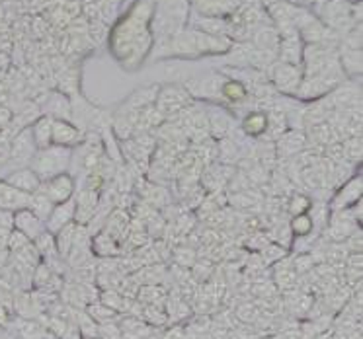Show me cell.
I'll list each match as a JSON object with an SVG mask.
<instances>
[{
	"instance_id": "1",
	"label": "cell",
	"mask_w": 363,
	"mask_h": 339,
	"mask_svg": "<svg viewBox=\"0 0 363 339\" xmlns=\"http://www.w3.org/2000/svg\"><path fill=\"white\" fill-rule=\"evenodd\" d=\"M147 0H139L129 8L125 16L121 18L111 33V49L113 55L118 57L119 64L125 69H135L137 64L141 67L145 57L152 47V12H155V2L152 6L143 12Z\"/></svg>"
},
{
	"instance_id": "2",
	"label": "cell",
	"mask_w": 363,
	"mask_h": 339,
	"mask_svg": "<svg viewBox=\"0 0 363 339\" xmlns=\"http://www.w3.org/2000/svg\"><path fill=\"white\" fill-rule=\"evenodd\" d=\"M230 47H233V41L229 38L209 35V33H203L186 25L155 57L157 59H160V57H176V59L194 61V59H199V57L225 55V53H229Z\"/></svg>"
},
{
	"instance_id": "3",
	"label": "cell",
	"mask_w": 363,
	"mask_h": 339,
	"mask_svg": "<svg viewBox=\"0 0 363 339\" xmlns=\"http://www.w3.org/2000/svg\"><path fill=\"white\" fill-rule=\"evenodd\" d=\"M190 14V0H155V12L150 22V30L155 38L152 55L164 49L166 43L188 25Z\"/></svg>"
},
{
	"instance_id": "4",
	"label": "cell",
	"mask_w": 363,
	"mask_h": 339,
	"mask_svg": "<svg viewBox=\"0 0 363 339\" xmlns=\"http://www.w3.org/2000/svg\"><path fill=\"white\" fill-rule=\"evenodd\" d=\"M72 160V149L67 146H59V144H51L48 149H40L35 152V156L30 162L35 174L40 176L41 182H45L53 176H59L67 172L71 168Z\"/></svg>"
},
{
	"instance_id": "5",
	"label": "cell",
	"mask_w": 363,
	"mask_h": 339,
	"mask_svg": "<svg viewBox=\"0 0 363 339\" xmlns=\"http://www.w3.org/2000/svg\"><path fill=\"white\" fill-rule=\"evenodd\" d=\"M191 103H194V96L188 92L186 86H180V84L158 86L155 108H157L158 113L164 119L176 117L180 111L188 110Z\"/></svg>"
},
{
	"instance_id": "6",
	"label": "cell",
	"mask_w": 363,
	"mask_h": 339,
	"mask_svg": "<svg viewBox=\"0 0 363 339\" xmlns=\"http://www.w3.org/2000/svg\"><path fill=\"white\" fill-rule=\"evenodd\" d=\"M268 76L269 84L276 92H279L281 96H293L295 98L297 92H299L301 80H303V69L295 67V64L276 61L269 67Z\"/></svg>"
},
{
	"instance_id": "7",
	"label": "cell",
	"mask_w": 363,
	"mask_h": 339,
	"mask_svg": "<svg viewBox=\"0 0 363 339\" xmlns=\"http://www.w3.org/2000/svg\"><path fill=\"white\" fill-rule=\"evenodd\" d=\"M342 82L344 79H338V76H303L299 92L295 98H299L303 102H318Z\"/></svg>"
},
{
	"instance_id": "8",
	"label": "cell",
	"mask_w": 363,
	"mask_h": 339,
	"mask_svg": "<svg viewBox=\"0 0 363 339\" xmlns=\"http://www.w3.org/2000/svg\"><path fill=\"white\" fill-rule=\"evenodd\" d=\"M362 193H363V178L362 172H357L352 178H347L346 182L338 185V190L334 191V195H332L330 207L332 213H336V211H346L350 207H354L357 201H362Z\"/></svg>"
},
{
	"instance_id": "9",
	"label": "cell",
	"mask_w": 363,
	"mask_h": 339,
	"mask_svg": "<svg viewBox=\"0 0 363 339\" xmlns=\"http://www.w3.org/2000/svg\"><path fill=\"white\" fill-rule=\"evenodd\" d=\"M40 190L48 195L53 205H57V203H63V201H69V199L74 197V193H77V180L69 172H63V174L53 176V178H49L45 182H41Z\"/></svg>"
},
{
	"instance_id": "10",
	"label": "cell",
	"mask_w": 363,
	"mask_h": 339,
	"mask_svg": "<svg viewBox=\"0 0 363 339\" xmlns=\"http://www.w3.org/2000/svg\"><path fill=\"white\" fill-rule=\"evenodd\" d=\"M35 152H38V146H35V142H33L32 131H30V127H24V129H20V131L12 137V141H10L9 162L16 164V168L30 166L32 158L35 156Z\"/></svg>"
},
{
	"instance_id": "11",
	"label": "cell",
	"mask_w": 363,
	"mask_h": 339,
	"mask_svg": "<svg viewBox=\"0 0 363 339\" xmlns=\"http://www.w3.org/2000/svg\"><path fill=\"white\" fill-rule=\"evenodd\" d=\"M242 0H190L191 14L209 18H229L235 14Z\"/></svg>"
},
{
	"instance_id": "12",
	"label": "cell",
	"mask_w": 363,
	"mask_h": 339,
	"mask_svg": "<svg viewBox=\"0 0 363 339\" xmlns=\"http://www.w3.org/2000/svg\"><path fill=\"white\" fill-rule=\"evenodd\" d=\"M74 205H77V214H74V222L86 226L90 219L94 217L100 205V190L94 188H80L74 193Z\"/></svg>"
},
{
	"instance_id": "13",
	"label": "cell",
	"mask_w": 363,
	"mask_h": 339,
	"mask_svg": "<svg viewBox=\"0 0 363 339\" xmlns=\"http://www.w3.org/2000/svg\"><path fill=\"white\" fill-rule=\"evenodd\" d=\"M12 226L18 232H22L30 242H33L35 238L45 232V222L41 221L40 217H35L28 207L12 213Z\"/></svg>"
},
{
	"instance_id": "14",
	"label": "cell",
	"mask_w": 363,
	"mask_h": 339,
	"mask_svg": "<svg viewBox=\"0 0 363 339\" xmlns=\"http://www.w3.org/2000/svg\"><path fill=\"white\" fill-rule=\"evenodd\" d=\"M207 115V129L209 133L217 139H227L233 131V115L225 105H209L206 111Z\"/></svg>"
},
{
	"instance_id": "15",
	"label": "cell",
	"mask_w": 363,
	"mask_h": 339,
	"mask_svg": "<svg viewBox=\"0 0 363 339\" xmlns=\"http://www.w3.org/2000/svg\"><path fill=\"white\" fill-rule=\"evenodd\" d=\"M4 182L12 185V188H16L18 191H22V193H28V195H32L35 191L41 188V180L40 176L33 172L30 166H22V168H14L12 172L2 178Z\"/></svg>"
},
{
	"instance_id": "16",
	"label": "cell",
	"mask_w": 363,
	"mask_h": 339,
	"mask_svg": "<svg viewBox=\"0 0 363 339\" xmlns=\"http://www.w3.org/2000/svg\"><path fill=\"white\" fill-rule=\"evenodd\" d=\"M84 141V133L69 119H53V144L74 149Z\"/></svg>"
},
{
	"instance_id": "17",
	"label": "cell",
	"mask_w": 363,
	"mask_h": 339,
	"mask_svg": "<svg viewBox=\"0 0 363 339\" xmlns=\"http://www.w3.org/2000/svg\"><path fill=\"white\" fill-rule=\"evenodd\" d=\"M74 214H77V205H74V197L63 203H57L53 211L49 213L48 221H45V230L51 234H57L59 230L65 229L67 224L74 222Z\"/></svg>"
},
{
	"instance_id": "18",
	"label": "cell",
	"mask_w": 363,
	"mask_h": 339,
	"mask_svg": "<svg viewBox=\"0 0 363 339\" xmlns=\"http://www.w3.org/2000/svg\"><path fill=\"white\" fill-rule=\"evenodd\" d=\"M279 33H277V30L272 25V22H268V24H262L258 25L256 30H254L252 33H250V38H248V41H250V45L256 49H262V51H268V53H272V55L277 57V47H279Z\"/></svg>"
},
{
	"instance_id": "19",
	"label": "cell",
	"mask_w": 363,
	"mask_h": 339,
	"mask_svg": "<svg viewBox=\"0 0 363 339\" xmlns=\"http://www.w3.org/2000/svg\"><path fill=\"white\" fill-rule=\"evenodd\" d=\"M250 96V90L245 82L237 79H223L221 86H219V105L227 103V105H240L245 103Z\"/></svg>"
},
{
	"instance_id": "20",
	"label": "cell",
	"mask_w": 363,
	"mask_h": 339,
	"mask_svg": "<svg viewBox=\"0 0 363 339\" xmlns=\"http://www.w3.org/2000/svg\"><path fill=\"white\" fill-rule=\"evenodd\" d=\"M307 144V134L303 133L301 129H287V131L276 141L277 154L285 158L301 154Z\"/></svg>"
},
{
	"instance_id": "21",
	"label": "cell",
	"mask_w": 363,
	"mask_h": 339,
	"mask_svg": "<svg viewBox=\"0 0 363 339\" xmlns=\"http://www.w3.org/2000/svg\"><path fill=\"white\" fill-rule=\"evenodd\" d=\"M28 201H30L28 193L18 191L16 188L9 185V183L0 178V211L2 213H14V211L26 209Z\"/></svg>"
},
{
	"instance_id": "22",
	"label": "cell",
	"mask_w": 363,
	"mask_h": 339,
	"mask_svg": "<svg viewBox=\"0 0 363 339\" xmlns=\"http://www.w3.org/2000/svg\"><path fill=\"white\" fill-rule=\"evenodd\" d=\"M303 49H305V43L301 41L299 35L281 38L279 47H277V61L301 67L303 64Z\"/></svg>"
},
{
	"instance_id": "23",
	"label": "cell",
	"mask_w": 363,
	"mask_h": 339,
	"mask_svg": "<svg viewBox=\"0 0 363 339\" xmlns=\"http://www.w3.org/2000/svg\"><path fill=\"white\" fill-rule=\"evenodd\" d=\"M240 129L248 139H260L268 133V113L262 110L248 111L242 117Z\"/></svg>"
},
{
	"instance_id": "24",
	"label": "cell",
	"mask_w": 363,
	"mask_h": 339,
	"mask_svg": "<svg viewBox=\"0 0 363 339\" xmlns=\"http://www.w3.org/2000/svg\"><path fill=\"white\" fill-rule=\"evenodd\" d=\"M30 131H32L33 142H35L38 150L48 149V146L53 144V119L49 117V115L41 113L40 117L30 125Z\"/></svg>"
},
{
	"instance_id": "25",
	"label": "cell",
	"mask_w": 363,
	"mask_h": 339,
	"mask_svg": "<svg viewBox=\"0 0 363 339\" xmlns=\"http://www.w3.org/2000/svg\"><path fill=\"white\" fill-rule=\"evenodd\" d=\"M72 103L63 92H53L45 98V108L43 115H49L51 119H69L71 117Z\"/></svg>"
},
{
	"instance_id": "26",
	"label": "cell",
	"mask_w": 363,
	"mask_h": 339,
	"mask_svg": "<svg viewBox=\"0 0 363 339\" xmlns=\"http://www.w3.org/2000/svg\"><path fill=\"white\" fill-rule=\"evenodd\" d=\"M118 323L121 330V339H147L152 333V326L135 316H125Z\"/></svg>"
},
{
	"instance_id": "27",
	"label": "cell",
	"mask_w": 363,
	"mask_h": 339,
	"mask_svg": "<svg viewBox=\"0 0 363 339\" xmlns=\"http://www.w3.org/2000/svg\"><path fill=\"white\" fill-rule=\"evenodd\" d=\"M90 248H92V252L96 255H100V258H113V255H118L121 252V248H119L118 240L113 236H110L108 232H96L92 240H90Z\"/></svg>"
},
{
	"instance_id": "28",
	"label": "cell",
	"mask_w": 363,
	"mask_h": 339,
	"mask_svg": "<svg viewBox=\"0 0 363 339\" xmlns=\"http://www.w3.org/2000/svg\"><path fill=\"white\" fill-rule=\"evenodd\" d=\"M77 222H71V224H67L65 229H61L55 236V248H57V253H59V258L63 261H67L69 258V253H71V248H72V242H74V234H77Z\"/></svg>"
},
{
	"instance_id": "29",
	"label": "cell",
	"mask_w": 363,
	"mask_h": 339,
	"mask_svg": "<svg viewBox=\"0 0 363 339\" xmlns=\"http://www.w3.org/2000/svg\"><path fill=\"white\" fill-rule=\"evenodd\" d=\"M53 207L55 205L49 201L48 195H45V193H43L41 190H38L35 193H32V195H30V201H28V209H30V211H32L35 217H40L43 222L48 221V217H49V213L53 211Z\"/></svg>"
},
{
	"instance_id": "30",
	"label": "cell",
	"mask_w": 363,
	"mask_h": 339,
	"mask_svg": "<svg viewBox=\"0 0 363 339\" xmlns=\"http://www.w3.org/2000/svg\"><path fill=\"white\" fill-rule=\"evenodd\" d=\"M289 230H291L293 238L308 236V234L315 230V224H313L311 214L303 213V214H295V217H291V221H289Z\"/></svg>"
},
{
	"instance_id": "31",
	"label": "cell",
	"mask_w": 363,
	"mask_h": 339,
	"mask_svg": "<svg viewBox=\"0 0 363 339\" xmlns=\"http://www.w3.org/2000/svg\"><path fill=\"white\" fill-rule=\"evenodd\" d=\"M88 314H90V318H92L96 323L118 320V312H116V310H111V308H108L106 304H102L100 300L90 302V306H88Z\"/></svg>"
},
{
	"instance_id": "32",
	"label": "cell",
	"mask_w": 363,
	"mask_h": 339,
	"mask_svg": "<svg viewBox=\"0 0 363 339\" xmlns=\"http://www.w3.org/2000/svg\"><path fill=\"white\" fill-rule=\"evenodd\" d=\"M108 33H110V25L104 24V22H88L86 38L90 40L92 45H102L104 41L108 40Z\"/></svg>"
},
{
	"instance_id": "33",
	"label": "cell",
	"mask_w": 363,
	"mask_h": 339,
	"mask_svg": "<svg viewBox=\"0 0 363 339\" xmlns=\"http://www.w3.org/2000/svg\"><path fill=\"white\" fill-rule=\"evenodd\" d=\"M311 207H313V201H311V197H307V195H303V193H293L291 199L287 201V211H289L291 217L308 213Z\"/></svg>"
},
{
	"instance_id": "34",
	"label": "cell",
	"mask_w": 363,
	"mask_h": 339,
	"mask_svg": "<svg viewBox=\"0 0 363 339\" xmlns=\"http://www.w3.org/2000/svg\"><path fill=\"white\" fill-rule=\"evenodd\" d=\"M143 318L147 320V323L149 326H164L170 318H168V314H166L162 308L158 306V304H147V308H145V312H143Z\"/></svg>"
},
{
	"instance_id": "35",
	"label": "cell",
	"mask_w": 363,
	"mask_h": 339,
	"mask_svg": "<svg viewBox=\"0 0 363 339\" xmlns=\"http://www.w3.org/2000/svg\"><path fill=\"white\" fill-rule=\"evenodd\" d=\"M287 255V248H281L279 244H268L262 248V260L266 261V265H274L276 261L284 260Z\"/></svg>"
},
{
	"instance_id": "36",
	"label": "cell",
	"mask_w": 363,
	"mask_h": 339,
	"mask_svg": "<svg viewBox=\"0 0 363 339\" xmlns=\"http://www.w3.org/2000/svg\"><path fill=\"white\" fill-rule=\"evenodd\" d=\"M51 277H53V271H51V268H49L48 263H45V261H43V263H38V265H35V273H33V285H35L38 289H48Z\"/></svg>"
},
{
	"instance_id": "37",
	"label": "cell",
	"mask_w": 363,
	"mask_h": 339,
	"mask_svg": "<svg viewBox=\"0 0 363 339\" xmlns=\"http://www.w3.org/2000/svg\"><path fill=\"white\" fill-rule=\"evenodd\" d=\"M96 339H121V330L116 320L98 323V338Z\"/></svg>"
},
{
	"instance_id": "38",
	"label": "cell",
	"mask_w": 363,
	"mask_h": 339,
	"mask_svg": "<svg viewBox=\"0 0 363 339\" xmlns=\"http://www.w3.org/2000/svg\"><path fill=\"white\" fill-rule=\"evenodd\" d=\"M100 302L106 304L108 308H111V310H116V312H119L123 308V297L118 294L116 291H104L100 294Z\"/></svg>"
},
{
	"instance_id": "39",
	"label": "cell",
	"mask_w": 363,
	"mask_h": 339,
	"mask_svg": "<svg viewBox=\"0 0 363 339\" xmlns=\"http://www.w3.org/2000/svg\"><path fill=\"white\" fill-rule=\"evenodd\" d=\"M30 244V240L22 234V232H18V230H12L9 234V240H6V248H10V252L14 253L18 250H22L24 246Z\"/></svg>"
},
{
	"instance_id": "40",
	"label": "cell",
	"mask_w": 363,
	"mask_h": 339,
	"mask_svg": "<svg viewBox=\"0 0 363 339\" xmlns=\"http://www.w3.org/2000/svg\"><path fill=\"white\" fill-rule=\"evenodd\" d=\"M313 263H315V258L311 253H297V258L293 261V269L295 273H307L308 269L313 268Z\"/></svg>"
},
{
	"instance_id": "41",
	"label": "cell",
	"mask_w": 363,
	"mask_h": 339,
	"mask_svg": "<svg viewBox=\"0 0 363 339\" xmlns=\"http://www.w3.org/2000/svg\"><path fill=\"white\" fill-rule=\"evenodd\" d=\"M237 316L242 322H252V320H256V316H258V310L252 304H242L237 310Z\"/></svg>"
},
{
	"instance_id": "42",
	"label": "cell",
	"mask_w": 363,
	"mask_h": 339,
	"mask_svg": "<svg viewBox=\"0 0 363 339\" xmlns=\"http://www.w3.org/2000/svg\"><path fill=\"white\" fill-rule=\"evenodd\" d=\"M12 111L6 108V105H0V131H4V129H9L10 123H12Z\"/></svg>"
},
{
	"instance_id": "43",
	"label": "cell",
	"mask_w": 363,
	"mask_h": 339,
	"mask_svg": "<svg viewBox=\"0 0 363 339\" xmlns=\"http://www.w3.org/2000/svg\"><path fill=\"white\" fill-rule=\"evenodd\" d=\"M346 2H359V0H346Z\"/></svg>"
}]
</instances>
